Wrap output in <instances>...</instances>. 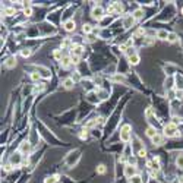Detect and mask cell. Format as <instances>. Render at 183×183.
<instances>
[{"label":"cell","mask_w":183,"mask_h":183,"mask_svg":"<svg viewBox=\"0 0 183 183\" xmlns=\"http://www.w3.org/2000/svg\"><path fill=\"white\" fill-rule=\"evenodd\" d=\"M19 151L24 154V155H28L31 152V144L28 141H24L21 145H19Z\"/></svg>","instance_id":"5"},{"label":"cell","mask_w":183,"mask_h":183,"mask_svg":"<svg viewBox=\"0 0 183 183\" xmlns=\"http://www.w3.org/2000/svg\"><path fill=\"white\" fill-rule=\"evenodd\" d=\"M176 164H177L179 168H183V155H179V157L176 158Z\"/></svg>","instance_id":"20"},{"label":"cell","mask_w":183,"mask_h":183,"mask_svg":"<svg viewBox=\"0 0 183 183\" xmlns=\"http://www.w3.org/2000/svg\"><path fill=\"white\" fill-rule=\"evenodd\" d=\"M63 85H65V88H66V89H72V88H73V85H75V81H73L72 78H66V79L63 81Z\"/></svg>","instance_id":"8"},{"label":"cell","mask_w":183,"mask_h":183,"mask_svg":"<svg viewBox=\"0 0 183 183\" xmlns=\"http://www.w3.org/2000/svg\"><path fill=\"white\" fill-rule=\"evenodd\" d=\"M130 126L129 125H125L123 128H122V130H120V139H122V142H129L130 141Z\"/></svg>","instance_id":"2"},{"label":"cell","mask_w":183,"mask_h":183,"mask_svg":"<svg viewBox=\"0 0 183 183\" xmlns=\"http://www.w3.org/2000/svg\"><path fill=\"white\" fill-rule=\"evenodd\" d=\"M145 133H147V136H148V138H151V139H152V138L157 135V130H155V128H154V126H149V128L147 129V132H145Z\"/></svg>","instance_id":"9"},{"label":"cell","mask_w":183,"mask_h":183,"mask_svg":"<svg viewBox=\"0 0 183 183\" xmlns=\"http://www.w3.org/2000/svg\"><path fill=\"white\" fill-rule=\"evenodd\" d=\"M147 155V149L145 148H141L139 151H138V157H145Z\"/></svg>","instance_id":"29"},{"label":"cell","mask_w":183,"mask_h":183,"mask_svg":"<svg viewBox=\"0 0 183 183\" xmlns=\"http://www.w3.org/2000/svg\"><path fill=\"white\" fill-rule=\"evenodd\" d=\"M179 183H183V177H180V179H179Z\"/></svg>","instance_id":"31"},{"label":"cell","mask_w":183,"mask_h":183,"mask_svg":"<svg viewBox=\"0 0 183 183\" xmlns=\"http://www.w3.org/2000/svg\"><path fill=\"white\" fill-rule=\"evenodd\" d=\"M70 62H72V60H70V59H67V57H65V59H62V60H60V63H62V66H63V67H67Z\"/></svg>","instance_id":"21"},{"label":"cell","mask_w":183,"mask_h":183,"mask_svg":"<svg viewBox=\"0 0 183 183\" xmlns=\"http://www.w3.org/2000/svg\"><path fill=\"white\" fill-rule=\"evenodd\" d=\"M174 95H176L177 100H183V89H177L174 93Z\"/></svg>","instance_id":"22"},{"label":"cell","mask_w":183,"mask_h":183,"mask_svg":"<svg viewBox=\"0 0 183 183\" xmlns=\"http://www.w3.org/2000/svg\"><path fill=\"white\" fill-rule=\"evenodd\" d=\"M21 54H22V57H29V56H31V50H28V48H24V50L21 51Z\"/></svg>","instance_id":"26"},{"label":"cell","mask_w":183,"mask_h":183,"mask_svg":"<svg viewBox=\"0 0 183 183\" xmlns=\"http://www.w3.org/2000/svg\"><path fill=\"white\" fill-rule=\"evenodd\" d=\"M133 18H135V19H142V18H144V11H142V9L135 11V12H133Z\"/></svg>","instance_id":"12"},{"label":"cell","mask_w":183,"mask_h":183,"mask_svg":"<svg viewBox=\"0 0 183 183\" xmlns=\"http://www.w3.org/2000/svg\"><path fill=\"white\" fill-rule=\"evenodd\" d=\"M75 28H76V24H75V21H67V22H65V29L67 31V32H72V31H75Z\"/></svg>","instance_id":"7"},{"label":"cell","mask_w":183,"mask_h":183,"mask_svg":"<svg viewBox=\"0 0 183 183\" xmlns=\"http://www.w3.org/2000/svg\"><path fill=\"white\" fill-rule=\"evenodd\" d=\"M93 18H94V19H98V21L104 18V11H103L101 6H97V8L93 9Z\"/></svg>","instance_id":"4"},{"label":"cell","mask_w":183,"mask_h":183,"mask_svg":"<svg viewBox=\"0 0 183 183\" xmlns=\"http://www.w3.org/2000/svg\"><path fill=\"white\" fill-rule=\"evenodd\" d=\"M56 182H57V176H48L44 180V183H56Z\"/></svg>","instance_id":"17"},{"label":"cell","mask_w":183,"mask_h":183,"mask_svg":"<svg viewBox=\"0 0 183 183\" xmlns=\"http://www.w3.org/2000/svg\"><path fill=\"white\" fill-rule=\"evenodd\" d=\"M16 65V59L15 57H11L8 62H6V67H13Z\"/></svg>","instance_id":"16"},{"label":"cell","mask_w":183,"mask_h":183,"mask_svg":"<svg viewBox=\"0 0 183 183\" xmlns=\"http://www.w3.org/2000/svg\"><path fill=\"white\" fill-rule=\"evenodd\" d=\"M40 78H41V75H40L38 72H32V73H31V79H32L34 82H38Z\"/></svg>","instance_id":"19"},{"label":"cell","mask_w":183,"mask_h":183,"mask_svg":"<svg viewBox=\"0 0 183 183\" xmlns=\"http://www.w3.org/2000/svg\"><path fill=\"white\" fill-rule=\"evenodd\" d=\"M53 56H54V59L56 60H62L63 59V53H62V50H54V53H53Z\"/></svg>","instance_id":"13"},{"label":"cell","mask_w":183,"mask_h":183,"mask_svg":"<svg viewBox=\"0 0 183 183\" xmlns=\"http://www.w3.org/2000/svg\"><path fill=\"white\" fill-rule=\"evenodd\" d=\"M97 173H98V174H104V173H106V165H104V164H100V165L97 167Z\"/></svg>","instance_id":"23"},{"label":"cell","mask_w":183,"mask_h":183,"mask_svg":"<svg viewBox=\"0 0 183 183\" xmlns=\"http://www.w3.org/2000/svg\"><path fill=\"white\" fill-rule=\"evenodd\" d=\"M91 31H93V27H91L89 24H85V25L82 27V32H83V34H89Z\"/></svg>","instance_id":"14"},{"label":"cell","mask_w":183,"mask_h":183,"mask_svg":"<svg viewBox=\"0 0 183 183\" xmlns=\"http://www.w3.org/2000/svg\"><path fill=\"white\" fill-rule=\"evenodd\" d=\"M157 35H158L160 40H168V32H167L165 29H160V31L157 32Z\"/></svg>","instance_id":"11"},{"label":"cell","mask_w":183,"mask_h":183,"mask_svg":"<svg viewBox=\"0 0 183 183\" xmlns=\"http://www.w3.org/2000/svg\"><path fill=\"white\" fill-rule=\"evenodd\" d=\"M182 13H183V9H182Z\"/></svg>","instance_id":"32"},{"label":"cell","mask_w":183,"mask_h":183,"mask_svg":"<svg viewBox=\"0 0 183 183\" xmlns=\"http://www.w3.org/2000/svg\"><path fill=\"white\" fill-rule=\"evenodd\" d=\"M168 41H170V43H176V41H177V35H176L174 32L168 34Z\"/></svg>","instance_id":"24"},{"label":"cell","mask_w":183,"mask_h":183,"mask_svg":"<svg viewBox=\"0 0 183 183\" xmlns=\"http://www.w3.org/2000/svg\"><path fill=\"white\" fill-rule=\"evenodd\" d=\"M125 176H126L128 179H132L133 176H136V167L132 165V164H128V165L125 167Z\"/></svg>","instance_id":"3"},{"label":"cell","mask_w":183,"mask_h":183,"mask_svg":"<svg viewBox=\"0 0 183 183\" xmlns=\"http://www.w3.org/2000/svg\"><path fill=\"white\" fill-rule=\"evenodd\" d=\"M129 180H130V183H144V182H142V177H141V176H138V174H136V176H133V177H132V179H129Z\"/></svg>","instance_id":"18"},{"label":"cell","mask_w":183,"mask_h":183,"mask_svg":"<svg viewBox=\"0 0 183 183\" xmlns=\"http://www.w3.org/2000/svg\"><path fill=\"white\" fill-rule=\"evenodd\" d=\"M129 62H130V65H138V63H139V56L135 54V56L129 57Z\"/></svg>","instance_id":"15"},{"label":"cell","mask_w":183,"mask_h":183,"mask_svg":"<svg viewBox=\"0 0 183 183\" xmlns=\"http://www.w3.org/2000/svg\"><path fill=\"white\" fill-rule=\"evenodd\" d=\"M163 132H164V136L171 138V136H176V133H177L179 130H177V126H176L174 123H168V125H165V126H164Z\"/></svg>","instance_id":"1"},{"label":"cell","mask_w":183,"mask_h":183,"mask_svg":"<svg viewBox=\"0 0 183 183\" xmlns=\"http://www.w3.org/2000/svg\"><path fill=\"white\" fill-rule=\"evenodd\" d=\"M81 138H82V139H86V138H88V130H82Z\"/></svg>","instance_id":"30"},{"label":"cell","mask_w":183,"mask_h":183,"mask_svg":"<svg viewBox=\"0 0 183 183\" xmlns=\"http://www.w3.org/2000/svg\"><path fill=\"white\" fill-rule=\"evenodd\" d=\"M163 141H164V138H163L160 133H157V135L152 138V144H154V145H161V144H163Z\"/></svg>","instance_id":"10"},{"label":"cell","mask_w":183,"mask_h":183,"mask_svg":"<svg viewBox=\"0 0 183 183\" xmlns=\"http://www.w3.org/2000/svg\"><path fill=\"white\" fill-rule=\"evenodd\" d=\"M5 13H6L8 16H12V15H15V9H13V8H8V9L5 11Z\"/></svg>","instance_id":"27"},{"label":"cell","mask_w":183,"mask_h":183,"mask_svg":"<svg viewBox=\"0 0 183 183\" xmlns=\"http://www.w3.org/2000/svg\"><path fill=\"white\" fill-rule=\"evenodd\" d=\"M113 79H114L116 82H125V78H123L122 75H116V76H114Z\"/></svg>","instance_id":"28"},{"label":"cell","mask_w":183,"mask_h":183,"mask_svg":"<svg viewBox=\"0 0 183 183\" xmlns=\"http://www.w3.org/2000/svg\"><path fill=\"white\" fill-rule=\"evenodd\" d=\"M133 22H135L133 15H128V16H125V19H123V27H125V28H129V27L133 25Z\"/></svg>","instance_id":"6"},{"label":"cell","mask_w":183,"mask_h":183,"mask_svg":"<svg viewBox=\"0 0 183 183\" xmlns=\"http://www.w3.org/2000/svg\"><path fill=\"white\" fill-rule=\"evenodd\" d=\"M24 13H25L27 16H31V15H32V9H31V6H25V9H24Z\"/></svg>","instance_id":"25"}]
</instances>
